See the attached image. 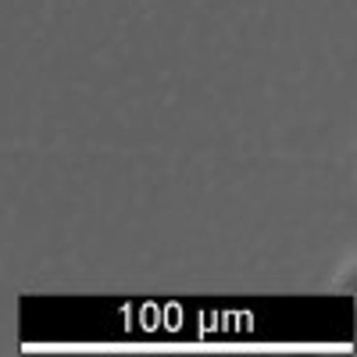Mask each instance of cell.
Returning <instances> with one entry per match:
<instances>
[]
</instances>
